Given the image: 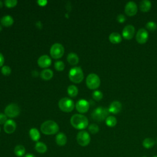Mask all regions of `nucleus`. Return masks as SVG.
<instances>
[{"instance_id": "20", "label": "nucleus", "mask_w": 157, "mask_h": 157, "mask_svg": "<svg viewBox=\"0 0 157 157\" xmlns=\"http://www.w3.org/2000/svg\"><path fill=\"white\" fill-rule=\"evenodd\" d=\"M53 75V72L51 69H44L40 72V77L43 80H50Z\"/></svg>"}, {"instance_id": "10", "label": "nucleus", "mask_w": 157, "mask_h": 157, "mask_svg": "<svg viewBox=\"0 0 157 157\" xmlns=\"http://www.w3.org/2000/svg\"><path fill=\"white\" fill-rule=\"evenodd\" d=\"M148 38V33L144 28H140L136 33V39L137 42L140 44H145Z\"/></svg>"}, {"instance_id": "25", "label": "nucleus", "mask_w": 157, "mask_h": 157, "mask_svg": "<svg viewBox=\"0 0 157 157\" xmlns=\"http://www.w3.org/2000/svg\"><path fill=\"white\" fill-rule=\"evenodd\" d=\"M26 150L22 145H17L14 148V153L18 157H22L25 155Z\"/></svg>"}, {"instance_id": "4", "label": "nucleus", "mask_w": 157, "mask_h": 157, "mask_svg": "<svg viewBox=\"0 0 157 157\" xmlns=\"http://www.w3.org/2000/svg\"><path fill=\"white\" fill-rule=\"evenodd\" d=\"M69 77L71 81L75 83H80L84 77L83 72L81 67H72L69 72Z\"/></svg>"}, {"instance_id": "33", "label": "nucleus", "mask_w": 157, "mask_h": 157, "mask_svg": "<svg viewBox=\"0 0 157 157\" xmlns=\"http://www.w3.org/2000/svg\"><path fill=\"white\" fill-rule=\"evenodd\" d=\"M1 73L4 75H9L12 72L11 68L8 66H4L1 68Z\"/></svg>"}, {"instance_id": "15", "label": "nucleus", "mask_w": 157, "mask_h": 157, "mask_svg": "<svg viewBox=\"0 0 157 157\" xmlns=\"http://www.w3.org/2000/svg\"><path fill=\"white\" fill-rule=\"evenodd\" d=\"M17 128V124L13 120H7L4 124V130L7 134L13 133Z\"/></svg>"}, {"instance_id": "42", "label": "nucleus", "mask_w": 157, "mask_h": 157, "mask_svg": "<svg viewBox=\"0 0 157 157\" xmlns=\"http://www.w3.org/2000/svg\"><path fill=\"white\" fill-rule=\"evenodd\" d=\"M1 26H0V31H1Z\"/></svg>"}, {"instance_id": "16", "label": "nucleus", "mask_w": 157, "mask_h": 157, "mask_svg": "<svg viewBox=\"0 0 157 157\" xmlns=\"http://www.w3.org/2000/svg\"><path fill=\"white\" fill-rule=\"evenodd\" d=\"M121 109L122 105L121 102L118 101H115L110 104L108 109L109 112L112 113L113 114H117L121 110Z\"/></svg>"}, {"instance_id": "43", "label": "nucleus", "mask_w": 157, "mask_h": 157, "mask_svg": "<svg viewBox=\"0 0 157 157\" xmlns=\"http://www.w3.org/2000/svg\"><path fill=\"white\" fill-rule=\"evenodd\" d=\"M142 157H147V156H142Z\"/></svg>"}, {"instance_id": "35", "label": "nucleus", "mask_w": 157, "mask_h": 157, "mask_svg": "<svg viewBox=\"0 0 157 157\" xmlns=\"http://www.w3.org/2000/svg\"><path fill=\"white\" fill-rule=\"evenodd\" d=\"M7 116L5 115V113H0V124H2L7 121Z\"/></svg>"}, {"instance_id": "41", "label": "nucleus", "mask_w": 157, "mask_h": 157, "mask_svg": "<svg viewBox=\"0 0 157 157\" xmlns=\"http://www.w3.org/2000/svg\"><path fill=\"white\" fill-rule=\"evenodd\" d=\"M153 157H157V155H155V156H153Z\"/></svg>"}, {"instance_id": "23", "label": "nucleus", "mask_w": 157, "mask_h": 157, "mask_svg": "<svg viewBox=\"0 0 157 157\" xmlns=\"http://www.w3.org/2000/svg\"><path fill=\"white\" fill-rule=\"evenodd\" d=\"M29 136H30L31 139L33 141L37 142L39 140L40 137V135L39 131L36 128H31L29 130Z\"/></svg>"}, {"instance_id": "5", "label": "nucleus", "mask_w": 157, "mask_h": 157, "mask_svg": "<svg viewBox=\"0 0 157 157\" xmlns=\"http://www.w3.org/2000/svg\"><path fill=\"white\" fill-rule=\"evenodd\" d=\"M58 106L62 111L64 112H70L74 109L75 104L72 99L68 98H63L59 101Z\"/></svg>"}, {"instance_id": "36", "label": "nucleus", "mask_w": 157, "mask_h": 157, "mask_svg": "<svg viewBox=\"0 0 157 157\" xmlns=\"http://www.w3.org/2000/svg\"><path fill=\"white\" fill-rule=\"evenodd\" d=\"M117 20L119 22V23H123L126 20V17H124V15L123 14H119L117 17Z\"/></svg>"}, {"instance_id": "29", "label": "nucleus", "mask_w": 157, "mask_h": 157, "mask_svg": "<svg viewBox=\"0 0 157 157\" xmlns=\"http://www.w3.org/2000/svg\"><path fill=\"white\" fill-rule=\"evenodd\" d=\"M92 97L93 98L97 101H99L100 100L102 99V97H103V94L102 93L101 91H99V90H96L94 91L93 94H92Z\"/></svg>"}, {"instance_id": "11", "label": "nucleus", "mask_w": 157, "mask_h": 157, "mask_svg": "<svg viewBox=\"0 0 157 157\" xmlns=\"http://www.w3.org/2000/svg\"><path fill=\"white\" fill-rule=\"evenodd\" d=\"M75 107L78 112L81 113H84L87 112L89 110L90 104L85 99H80L77 102Z\"/></svg>"}, {"instance_id": "37", "label": "nucleus", "mask_w": 157, "mask_h": 157, "mask_svg": "<svg viewBox=\"0 0 157 157\" xmlns=\"http://www.w3.org/2000/svg\"><path fill=\"white\" fill-rule=\"evenodd\" d=\"M4 63V58L1 53H0V67L2 66Z\"/></svg>"}, {"instance_id": "28", "label": "nucleus", "mask_w": 157, "mask_h": 157, "mask_svg": "<svg viewBox=\"0 0 157 157\" xmlns=\"http://www.w3.org/2000/svg\"><path fill=\"white\" fill-rule=\"evenodd\" d=\"M117 120L113 116H109L105 119V123L109 127H113L117 124Z\"/></svg>"}, {"instance_id": "13", "label": "nucleus", "mask_w": 157, "mask_h": 157, "mask_svg": "<svg viewBox=\"0 0 157 157\" xmlns=\"http://www.w3.org/2000/svg\"><path fill=\"white\" fill-rule=\"evenodd\" d=\"M135 33V28L131 25H126L122 31L123 37L127 40L131 39Z\"/></svg>"}, {"instance_id": "40", "label": "nucleus", "mask_w": 157, "mask_h": 157, "mask_svg": "<svg viewBox=\"0 0 157 157\" xmlns=\"http://www.w3.org/2000/svg\"><path fill=\"white\" fill-rule=\"evenodd\" d=\"M2 6H3V3L1 1H0V8H1L2 7Z\"/></svg>"}, {"instance_id": "8", "label": "nucleus", "mask_w": 157, "mask_h": 157, "mask_svg": "<svg viewBox=\"0 0 157 157\" xmlns=\"http://www.w3.org/2000/svg\"><path fill=\"white\" fill-rule=\"evenodd\" d=\"M5 115L9 118H15L20 113L19 106L14 103H12L6 106L4 110Z\"/></svg>"}, {"instance_id": "38", "label": "nucleus", "mask_w": 157, "mask_h": 157, "mask_svg": "<svg viewBox=\"0 0 157 157\" xmlns=\"http://www.w3.org/2000/svg\"><path fill=\"white\" fill-rule=\"evenodd\" d=\"M37 3L40 5V6H45L46 4H47V1H38Z\"/></svg>"}, {"instance_id": "1", "label": "nucleus", "mask_w": 157, "mask_h": 157, "mask_svg": "<svg viewBox=\"0 0 157 157\" xmlns=\"http://www.w3.org/2000/svg\"><path fill=\"white\" fill-rule=\"evenodd\" d=\"M71 125L77 129H84L88 125V118L82 114H74L70 120Z\"/></svg>"}, {"instance_id": "14", "label": "nucleus", "mask_w": 157, "mask_h": 157, "mask_svg": "<svg viewBox=\"0 0 157 157\" xmlns=\"http://www.w3.org/2000/svg\"><path fill=\"white\" fill-rule=\"evenodd\" d=\"M52 60L51 58L46 55H44L40 56L38 60H37V64L39 66V67L42 68H47L49 67L51 65Z\"/></svg>"}, {"instance_id": "34", "label": "nucleus", "mask_w": 157, "mask_h": 157, "mask_svg": "<svg viewBox=\"0 0 157 157\" xmlns=\"http://www.w3.org/2000/svg\"><path fill=\"white\" fill-rule=\"evenodd\" d=\"M17 0H6L4 1V4L6 7L11 8L15 7L17 4Z\"/></svg>"}, {"instance_id": "19", "label": "nucleus", "mask_w": 157, "mask_h": 157, "mask_svg": "<svg viewBox=\"0 0 157 157\" xmlns=\"http://www.w3.org/2000/svg\"><path fill=\"white\" fill-rule=\"evenodd\" d=\"M1 23L4 26H10L13 23V19L10 15H5L1 18Z\"/></svg>"}, {"instance_id": "12", "label": "nucleus", "mask_w": 157, "mask_h": 157, "mask_svg": "<svg viewBox=\"0 0 157 157\" xmlns=\"http://www.w3.org/2000/svg\"><path fill=\"white\" fill-rule=\"evenodd\" d=\"M124 12L128 16H134L137 12V6L134 1H129L126 3L124 8Z\"/></svg>"}, {"instance_id": "17", "label": "nucleus", "mask_w": 157, "mask_h": 157, "mask_svg": "<svg viewBox=\"0 0 157 157\" xmlns=\"http://www.w3.org/2000/svg\"><path fill=\"white\" fill-rule=\"evenodd\" d=\"M55 141L58 145L64 146L67 142V137L63 132H59L56 136Z\"/></svg>"}, {"instance_id": "32", "label": "nucleus", "mask_w": 157, "mask_h": 157, "mask_svg": "<svg viewBox=\"0 0 157 157\" xmlns=\"http://www.w3.org/2000/svg\"><path fill=\"white\" fill-rule=\"evenodd\" d=\"M146 28L151 31H155L157 28V25L153 22V21H148L147 24H146Z\"/></svg>"}, {"instance_id": "18", "label": "nucleus", "mask_w": 157, "mask_h": 157, "mask_svg": "<svg viewBox=\"0 0 157 157\" xmlns=\"http://www.w3.org/2000/svg\"><path fill=\"white\" fill-rule=\"evenodd\" d=\"M109 40L110 41V42H112V44H118L120 42H121L122 40V37L121 36L116 32H113L112 33L109 37Z\"/></svg>"}, {"instance_id": "44", "label": "nucleus", "mask_w": 157, "mask_h": 157, "mask_svg": "<svg viewBox=\"0 0 157 157\" xmlns=\"http://www.w3.org/2000/svg\"><path fill=\"white\" fill-rule=\"evenodd\" d=\"M156 143H157V139H156Z\"/></svg>"}, {"instance_id": "6", "label": "nucleus", "mask_w": 157, "mask_h": 157, "mask_svg": "<svg viewBox=\"0 0 157 157\" xmlns=\"http://www.w3.org/2000/svg\"><path fill=\"white\" fill-rule=\"evenodd\" d=\"M101 83V80L98 75L94 73L90 74L86 79V84L88 88L95 90L98 88Z\"/></svg>"}, {"instance_id": "21", "label": "nucleus", "mask_w": 157, "mask_h": 157, "mask_svg": "<svg viewBox=\"0 0 157 157\" xmlns=\"http://www.w3.org/2000/svg\"><path fill=\"white\" fill-rule=\"evenodd\" d=\"M67 59L68 63L71 65H76L79 61L78 57L77 55L75 53H69L67 55Z\"/></svg>"}, {"instance_id": "22", "label": "nucleus", "mask_w": 157, "mask_h": 157, "mask_svg": "<svg viewBox=\"0 0 157 157\" xmlns=\"http://www.w3.org/2000/svg\"><path fill=\"white\" fill-rule=\"evenodd\" d=\"M151 6V2L148 0H144L140 2V9L142 12H147L150 10Z\"/></svg>"}, {"instance_id": "7", "label": "nucleus", "mask_w": 157, "mask_h": 157, "mask_svg": "<svg viewBox=\"0 0 157 157\" xmlns=\"http://www.w3.org/2000/svg\"><path fill=\"white\" fill-rule=\"evenodd\" d=\"M64 53L63 46L59 43H55L52 45L50 50V54L54 59H59L63 56Z\"/></svg>"}, {"instance_id": "24", "label": "nucleus", "mask_w": 157, "mask_h": 157, "mask_svg": "<svg viewBox=\"0 0 157 157\" xmlns=\"http://www.w3.org/2000/svg\"><path fill=\"white\" fill-rule=\"evenodd\" d=\"M35 150L39 153H45L47 150V147L44 142H37L35 144Z\"/></svg>"}, {"instance_id": "27", "label": "nucleus", "mask_w": 157, "mask_h": 157, "mask_svg": "<svg viewBox=\"0 0 157 157\" xmlns=\"http://www.w3.org/2000/svg\"><path fill=\"white\" fill-rule=\"evenodd\" d=\"M67 93L69 94V96L71 97H75L77 94H78V89L75 86V85H69L67 88Z\"/></svg>"}, {"instance_id": "31", "label": "nucleus", "mask_w": 157, "mask_h": 157, "mask_svg": "<svg viewBox=\"0 0 157 157\" xmlns=\"http://www.w3.org/2000/svg\"><path fill=\"white\" fill-rule=\"evenodd\" d=\"M64 64L61 61H58L55 63V68L58 71H62L64 69Z\"/></svg>"}, {"instance_id": "3", "label": "nucleus", "mask_w": 157, "mask_h": 157, "mask_svg": "<svg viewBox=\"0 0 157 157\" xmlns=\"http://www.w3.org/2000/svg\"><path fill=\"white\" fill-rule=\"evenodd\" d=\"M109 113V111L108 109L103 107H98L93 111L91 117L96 121H102L107 118Z\"/></svg>"}, {"instance_id": "2", "label": "nucleus", "mask_w": 157, "mask_h": 157, "mask_svg": "<svg viewBox=\"0 0 157 157\" xmlns=\"http://www.w3.org/2000/svg\"><path fill=\"white\" fill-rule=\"evenodd\" d=\"M40 131L44 134L53 135L58 132L59 126L55 121L53 120H47L41 124Z\"/></svg>"}, {"instance_id": "39", "label": "nucleus", "mask_w": 157, "mask_h": 157, "mask_svg": "<svg viewBox=\"0 0 157 157\" xmlns=\"http://www.w3.org/2000/svg\"><path fill=\"white\" fill-rule=\"evenodd\" d=\"M24 157H36L33 154H31V153H27L26 154Z\"/></svg>"}, {"instance_id": "9", "label": "nucleus", "mask_w": 157, "mask_h": 157, "mask_svg": "<svg viewBox=\"0 0 157 157\" xmlns=\"http://www.w3.org/2000/svg\"><path fill=\"white\" fill-rule=\"evenodd\" d=\"M76 140L77 143L80 146L86 147L90 144L91 138L88 132L85 131H81L78 132L76 137Z\"/></svg>"}, {"instance_id": "45", "label": "nucleus", "mask_w": 157, "mask_h": 157, "mask_svg": "<svg viewBox=\"0 0 157 157\" xmlns=\"http://www.w3.org/2000/svg\"><path fill=\"white\" fill-rule=\"evenodd\" d=\"M0 132H1V128H0Z\"/></svg>"}, {"instance_id": "30", "label": "nucleus", "mask_w": 157, "mask_h": 157, "mask_svg": "<svg viewBox=\"0 0 157 157\" xmlns=\"http://www.w3.org/2000/svg\"><path fill=\"white\" fill-rule=\"evenodd\" d=\"M88 130L91 134H96L99 132V126L96 124L93 123V124H91L89 126Z\"/></svg>"}, {"instance_id": "26", "label": "nucleus", "mask_w": 157, "mask_h": 157, "mask_svg": "<svg viewBox=\"0 0 157 157\" xmlns=\"http://www.w3.org/2000/svg\"><path fill=\"white\" fill-rule=\"evenodd\" d=\"M155 144V142L154 140V139H151V138H145L143 142H142V145L144 148H147V149H149L151 148V147H153L154 146Z\"/></svg>"}]
</instances>
